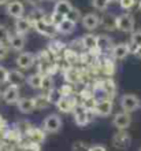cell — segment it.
<instances>
[{"mask_svg":"<svg viewBox=\"0 0 141 151\" xmlns=\"http://www.w3.org/2000/svg\"><path fill=\"white\" fill-rule=\"evenodd\" d=\"M71 8H73V6L70 4V1H67V0H59V1H56L54 11L58 12V14H62V15L66 17L67 14L70 12Z\"/></svg>","mask_w":141,"mask_h":151,"instance_id":"22","label":"cell"},{"mask_svg":"<svg viewBox=\"0 0 141 151\" xmlns=\"http://www.w3.org/2000/svg\"><path fill=\"white\" fill-rule=\"evenodd\" d=\"M16 106L19 109V111L24 113V114H29V113H31L36 109L34 102H33V99H30V98H22V99H19L18 103H16Z\"/></svg>","mask_w":141,"mask_h":151,"instance_id":"17","label":"cell"},{"mask_svg":"<svg viewBox=\"0 0 141 151\" xmlns=\"http://www.w3.org/2000/svg\"><path fill=\"white\" fill-rule=\"evenodd\" d=\"M134 55H136L137 58H140V59H141V47H138L137 50H136V52H134Z\"/></svg>","mask_w":141,"mask_h":151,"instance_id":"42","label":"cell"},{"mask_svg":"<svg viewBox=\"0 0 141 151\" xmlns=\"http://www.w3.org/2000/svg\"><path fill=\"white\" fill-rule=\"evenodd\" d=\"M106 72L107 73H114V65L110 60H106Z\"/></svg>","mask_w":141,"mask_h":151,"instance_id":"40","label":"cell"},{"mask_svg":"<svg viewBox=\"0 0 141 151\" xmlns=\"http://www.w3.org/2000/svg\"><path fill=\"white\" fill-rule=\"evenodd\" d=\"M29 19H30L33 24L39 22V21L45 19V11H44L43 8L34 7V8H33V10L30 11V17H29Z\"/></svg>","mask_w":141,"mask_h":151,"instance_id":"26","label":"cell"},{"mask_svg":"<svg viewBox=\"0 0 141 151\" xmlns=\"http://www.w3.org/2000/svg\"><path fill=\"white\" fill-rule=\"evenodd\" d=\"M30 29H31V21L29 19V18H24V17L16 18V21H15L16 33H19V35H26Z\"/></svg>","mask_w":141,"mask_h":151,"instance_id":"14","label":"cell"},{"mask_svg":"<svg viewBox=\"0 0 141 151\" xmlns=\"http://www.w3.org/2000/svg\"><path fill=\"white\" fill-rule=\"evenodd\" d=\"M62 128V119L58 114H51L44 119L43 122V129L48 133H55Z\"/></svg>","mask_w":141,"mask_h":151,"instance_id":"4","label":"cell"},{"mask_svg":"<svg viewBox=\"0 0 141 151\" xmlns=\"http://www.w3.org/2000/svg\"><path fill=\"white\" fill-rule=\"evenodd\" d=\"M64 18H66L64 15H62V14H58V12L54 11V14L51 15V19L48 21V22H52L54 25H56V26H58V25L60 24V22H62V21L64 19Z\"/></svg>","mask_w":141,"mask_h":151,"instance_id":"34","label":"cell"},{"mask_svg":"<svg viewBox=\"0 0 141 151\" xmlns=\"http://www.w3.org/2000/svg\"><path fill=\"white\" fill-rule=\"evenodd\" d=\"M138 151H141V148H140V150H138Z\"/></svg>","mask_w":141,"mask_h":151,"instance_id":"46","label":"cell"},{"mask_svg":"<svg viewBox=\"0 0 141 151\" xmlns=\"http://www.w3.org/2000/svg\"><path fill=\"white\" fill-rule=\"evenodd\" d=\"M112 40L108 36H97V48L100 52H107L112 50Z\"/></svg>","mask_w":141,"mask_h":151,"instance_id":"18","label":"cell"},{"mask_svg":"<svg viewBox=\"0 0 141 151\" xmlns=\"http://www.w3.org/2000/svg\"><path fill=\"white\" fill-rule=\"evenodd\" d=\"M66 18H67V19H70V21H73L74 24H77V22L79 21V18H81V14H79V11L77 10V8L73 7L70 10V12L66 15Z\"/></svg>","mask_w":141,"mask_h":151,"instance_id":"33","label":"cell"},{"mask_svg":"<svg viewBox=\"0 0 141 151\" xmlns=\"http://www.w3.org/2000/svg\"><path fill=\"white\" fill-rule=\"evenodd\" d=\"M43 77L44 76H41L40 73H36V74L29 76L26 78V81H28V84L33 89H40L41 88V83H43Z\"/></svg>","mask_w":141,"mask_h":151,"instance_id":"23","label":"cell"},{"mask_svg":"<svg viewBox=\"0 0 141 151\" xmlns=\"http://www.w3.org/2000/svg\"><path fill=\"white\" fill-rule=\"evenodd\" d=\"M134 4H136V0H119V6H121L123 10H130V8H133Z\"/></svg>","mask_w":141,"mask_h":151,"instance_id":"36","label":"cell"},{"mask_svg":"<svg viewBox=\"0 0 141 151\" xmlns=\"http://www.w3.org/2000/svg\"><path fill=\"white\" fill-rule=\"evenodd\" d=\"M112 124L114 127L118 128L119 131H125L132 124V117H130V114L127 111H119L115 114V117L112 119Z\"/></svg>","mask_w":141,"mask_h":151,"instance_id":"6","label":"cell"},{"mask_svg":"<svg viewBox=\"0 0 141 151\" xmlns=\"http://www.w3.org/2000/svg\"><path fill=\"white\" fill-rule=\"evenodd\" d=\"M29 4H31V6H37V4L41 1V0H26Z\"/></svg>","mask_w":141,"mask_h":151,"instance_id":"41","label":"cell"},{"mask_svg":"<svg viewBox=\"0 0 141 151\" xmlns=\"http://www.w3.org/2000/svg\"><path fill=\"white\" fill-rule=\"evenodd\" d=\"M64 77H66V81L67 83H77L79 78L78 76V72L77 70H74V69H69V70H66V74H64Z\"/></svg>","mask_w":141,"mask_h":151,"instance_id":"29","label":"cell"},{"mask_svg":"<svg viewBox=\"0 0 141 151\" xmlns=\"http://www.w3.org/2000/svg\"><path fill=\"white\" fill-rule=\"evenodd\" d=\"M99 24H100V19H99V17L96 14L89 12V14H86V15L82 17V25L85 29L93 30V29H96L99 26Z\"/></svg>","mask_w":141,"mask_h":151,"instance_id":"15","label":"cell"},{"mask_svg":"<svg viewBox=\"0 0 141 151\" xmlns=\"http://www.w3.org/2000/svg\"><path fill=\"white\" fill-rule=\"evenodd\" d=\"M110 1H119V0H110Z\"/></svg>","mask_w":141,"mask_h":151,"instance_id":"45","label":"cell"},{"mask_svg":"<svg viewBox=\"0 0 141 151\" xmlns=\"http://www.w3.org/2000/svg\"><path fill=\"white\" fill-rule=\"evenodd\" d=\"M34 29L40 33V35H43V36H45V37H49V39L55 37L56 35L59 33L58 32V26L54 25L52 22H48L47 19H43V21L36 22Z\"/></svg>","mask_w":141,"mask_h":151,"instance_id":"1","label":"cell"},{"mask_svg":"<svg viewBox=\"0 0 141 151\" xmlns=\"http://www.w3.org/2000/svg\"><path fill=\"white\" fill-rule=\"evenodd\" d=\"M56 107H58L59 111L69 113V111H71V110L74 109V103H73V100H71L69 96H63L62 99L56 103Z\"/></svg>","mask_w":141,"mask_h":151,"instance_id":"21","label":"cell"},{"mask_svg":"<svg viewBox=\"0 0 141 151\" xmlns=\"http://www.w3.org/2000/svg\"><path fill=\"white\" fill-rule=\"evenodd\" d=\"M10 32L3 25H0V44H7L10 41Z\"/></svg>","mask_w":141,"mask_h":151,"instance_id":"32","label":"cell"},{"mask_svg":"<svg viewBox=\"0 0 141 151\" xmlns=\"http://www.w3.org/2000/svg\"><path fill=\"white\" fill-rule=\"evenodd\" d=\"M108 4H110V0H92V6H93L96 10H99V11L107 10Z\"/></svg>","mask_w":141,"mask_h":151,"instance_id":"31","label":"cell"},{"mask_svg":"<svg viewBox=\"0 0 141 151\" xmlns=\"http://www.w3.org/2000/svg\"><path fill=\"white\" fill-rule=\"evenodd\" d=\"M112 144L117 148H127L130 144V136L123 131H119L112 137Z\"/></svg>","mask_w":141,"mask_h":151,"instance_id":"10","label":"cell"},{"mask_svg":"<svg viewBox=\"0 0 141 151\" xmlns=\"http://www.w3.org/2000/svg\"><path fill=\"white\" fill-rule=\"evenodd\" d=\"M10 3V0H0V6H3V4H8Z\"/></svg>","mask_w":141,"mask_h":151,"instance_id":"43","label":"cell"},{"mask_svg":"<svg viewBox=\"0 0 141 151\" xmlns=\"http://www.w3.org/2000/svg\"><path fill=\"white\" fill-rule=\"evenodd\" d=\"M74 29H75V24L73 21L67 19V18H64V19L58 25V32L62 33V35H70V33L74 32Z\"/></svg>","mask_w":141,"mask_h":151,"instance_id":"20","label":"cell"},{"mask_svg":"<svg viewBox=\"0 0 141 151\" xmlns=\"http://www.w3.org/2000/svg\"><path fill=\"white\" fill-rule=\"evenodd\" d=\"M93 114L94 111H90V110H86L82 106L78 107L77 110H74V121L78 127H85L93 119ZM96 115V114H94Z\"/></svg>","mask_w":141,"mask_h":151,"instance_id":"2","label":"cell"},{"mask_svg":"<svg viewBox=\"0 0 141 151\" xmlns=\"http://www.w3.org/2000/svg\"><path fill=\"white\" fill-rule=\"evenodd\" d=\"M93 111L99 117H108L111 114V111H112V102L110 99L99 100V102H96Z\"/></svg>","mask_w":141,"mask_h":151,"instance_id":"7","label":"cell"},{"mask_svg":"<svg viewBox=\"0 0 141 151\" xmlns=\"http://www.w3.org/2000/svg\"><path fill=\"white\" fill-rule=\"evenodd\" d=\"M47 98L49 100V103L52 104H56L59 100L63 98V93L60 89H55V88H52L49 92H47Z\"/></svg>","mask_w":141,"mask_h":151,"instance_id":"28","label":"cell"},{"mask_svg":"<svg viewBox=\"0 0 141 151\" xmlns=\"http://www.w3.org/2000/svg\"><path fill=\"white\" fill-rule=\"evenodd\" d=\"M130 52H136V50H137L138 47H141V32L138 30V32H133V35H132V39H130Z\"/></svg>","mask_w":141,"mask_h":151,"instance_id":"27","label":"cell"},{"mask_svg":"<svg viewBox=\"0 0 141 151\" xmlns=\"http://www.w3.org/2000/svg\"><path fill=\"white\" fill-rule=\"evenodd\" d=\"M138 10H140V12H141V0H140V3H138Z\"/></svg>","mask_w":141,"mask_h":151,"instance_id":"44","label":"cell"},{"mask_svg":"<svg viewBox=\"0 0 141 151\" xmlns=\"http://www.w3.org/2000/svg\"><path fill=\"white\" fill-rule=\"evenodd\" d=\"M6 11L10 17L12 18H21V17H24V12H25V7L24 4L21 3L19 0H12L10 3L7 4V7H6Z\"/></svg>","mask_w":141,"mask_h":151,"instance_id":"8","label":"cell"},{"mask_svg":"<svg viewBox=\"0 0 141 151\" xmlns=\"http://www.w3.org/2000/svg\"><path fill=\"white\" fill-rule=\"evenodd\" d=\"M3 100L8 104H16L19 100V88L10 85L3 91Z\"/></svg>","mask_w":141,"mask_h":151,"instance_id":"9","label":"cell"},{"mask_svg":"<svg viewBox=\"0 0 141 151\" xmlns=\"http://www.w3.org/2000/svg\"><path fill=\"white\" fill-rule=\"evenodd\" d=\"M90 147L86 146L84 142H77V143L73 144V151H89Z\"/></svg>","mask_w":141,"mask_h":151,"instance_id":"35","label":"cell"},{"mask_svg":"<svg viewBox=\"0 0 141 151\" xmlns=\"http://www.w3.org/2000/svg\"><path fill=\"white\" fill-rule=\"evenodd\" d=\"M30 139H31V142H33L34 144L43 143L44 139H45V131H44V129H39V128L31 129V132H30Z\"/></svg>","mask_w":141,"mask_h":151,"instance_id":"24","label":"cell"},{"mask_svg":"<svg viewBox=\"0 0 141 151\" xmlns=\"http://www.w3.org/2000/svg\"><path fill=\"white\" fill-rule=\"evenodd\" d=\"M8 48H10V47H7L6 44H0V60H3V59H6V58H7Z\"/></svg>","mask_w":141,"mask_h":151,"instance_id":"38","label":"cell"},{"mask_svg":"<svg viewBox=\"0 0 141 151\" xmlns=\"http://www.w3.org/2000/svg\"><path fill=\"white\" fill-rule=\"evenodd\" d=\"M82 47L88 51H93L97 48V36H93V35H85L82 36Z\"/></svg>","mask_w":141,"mask_h":151,"instance_id":"19","label":"cell"},{"mask_svg":"<svg viewBox=\"0 0 141 151\" xmlns=\"http://www.w3.org/2000/svg\"><path fill=\"white\" fill-rule=\"evenodd\" d=\"M54 88V81H52L51 76H44L43 83H41V89H44L45 92H49Z\"/></svg>","mask_w":141,"mask_h":151,"instance_id":"30","label":"cell"},{"mask_svg":"<svg viewBox=\"0 0 141 151\" xmlns=\"http://www.w3.org/2000/svg\"><path fill=\"white\" fill-rule=\"evenodd\" d=\"M117 28L125 33L133 32L134 29V18L130 14H122L117 17Z\"/></svg>","mask_w":141,"mask_h":151,"instance_id":"5","label":"cell"},{"mask_svg":"<svg viewBox=\"0 0 141 151\" xmlns=\"http://www.w3.org/2000/svg\"><path fill=\"white\" fill-rule=\"evenodd\" d=\"M34 63V55L31 52H22L16 58V65L21 69H29Z\"/></svg>","mask_w":141,"mask_h":151,"instance_id":"11","label":"cell"},{"mask_svg":"<svg viewBox=\"0 0 141 151\" xmlns=\"http://www.w3.org/2000/svg\"><path fill=\"white\" fill-rule=\"evenodd\" d=\"M7 76H8V70L3 66H0V84L7 83Z\"/></svg>","mask_w":141,"mask_h":151,"instance_id":"37","label":"cell"},{"mask_svg":"<svg viewBox=\"0 0 141 151\" xmlns=\"http://www.w3.org/2000/svg\"><path fill=\"white\" fill-rule=\"evenodd\" d=\"M121 107L123 111L133 113L140 107V99L136 95H130V93L123 95L121 98Z\"/></svg>","mask_w":141,"mask_h":151,"instance_id":"3","label":"cell"},{"mask_svg":"<svg viewBox=\"0 0 141 151\" xmlns=\"http://www.w3.org/2000/svg\"><path fill=\"white\" fill-rule=\"evenodd\" d=\"M111 54L115 59H125L126 56L130 54V47L129 44L126 43H121V44H117L114 45L112 50H111Z\"/></svg>","mask_w":141,"mask_h":151,"instance_id":"12","label":"cell"},{"mask_svg":"<svg viewBox=\"0 0 141 151\" xmlns=\"http://www.w3.org/2000/svg\"><path fill=\"white\" fill-rule=\"evenodd\" d=\"M33 102H34V107L37 110H44L49 106V100H48L47 95H37L33 99Z\"/></svg>","mask_w":141,"mask_h":151,"instance_id":"25","label":"cell"},{"mask_svg":"<svg viewBox=\"0 0 141 151\" xmlns=\"http://www.w3.org/2000/svg\"><path fill=\"white\" fill-rule=\"evenodd\" d=\"M7 83L10 85H14V87L19 88L21 85H24L25 83V76L22 72L19 70H10L7 76Z\"/></svg>","mask_w":141,"mask_h":151,"instance_id":"13","label":"cell"},{"mask_svg":"<svg viewBox=\"0 0 141 151\" xmlns=\"http://www.w3.org/2000/svg\"><path fill=\"white\" fill-rule=\"evenodd\" d=\"M89 151H107V148L102 144H96V146H92Z\"/></svg>","mask_w":141,"mask_h":151,"instance_id":"39","label":"cell"},{"mask_svg":"<svg viewBox=\"0 0 141 151\" xmlns=\"http://www.w3.org/2000/svg\"><path fill=\"white\" fill-rule=\"evenodd\" d=\"M8 47L11 48L12 51H21V50H24V47H25V37H24V35L16 33V35H14V36L10 37Z\"/></svg>","mask_w":141,"mask_h":151,"instance_id":"16","label":"cell"}]
</instances>
